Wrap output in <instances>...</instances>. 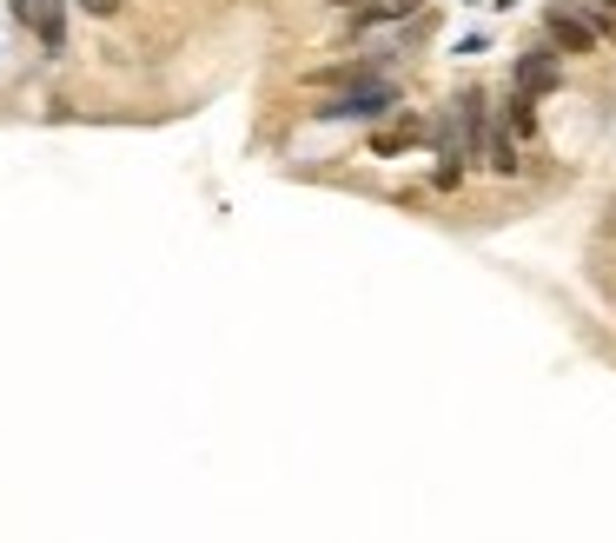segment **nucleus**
<instances>
[{"label": "nucleus", "mask_w": 616, "mask_h": 543, "mask_svg": "<svg viewBox=\"0 0 616 543\" xmlns=\"http://www.w3.org/2000/svg\"><path fill=\"white\" fill-rule=\"evenodd\" d=\"M20 20L40 33V46H60L66 40V20H60V0H20Z\"/></svg>", "instance_id": "nucleus-4"}, {"label": "nucleus", "mask_w": 616, "mask_h": 543, "mask_svg": "<svg viewBox=\"0 0 616 543\" xmlns=\"http://www.w3.org/2000/svg\"><path fill=\"white\" fill-rule=\"evenodd\" d=\"M391 100H398L391 86H358V93H338V100H325V106H319V119H378Z\"/></svg>", "instance_id": "nucleus-1"}, {"label": "nucleus", "mask_w": 616, "mask_h": 543, "mask_svg": "<svg viewBox=\"0 0 616 543\" xmlns=\"http://www.w3.org/2000/svg\"><path fill=\"white\" fill-rule=\"evenodd\" d=\"M338 7H352L358 27H378V20H405V13H418V0H338Z\"/></svg>", "instance_id": "nucleus-5"}, {"label": "nucleus", "mask_w": 616, "mask_h": 543, "mask_svg": "<svg viewBox=\"0 0 616 543\" xmlns=\"http://www.w3.org/2000/svg\"><path fill=\"white\" fill-rule=\"evenodd\" d=\"M80 7H86V13H100V20H106V13H113V7H119V0H80Z\"/></svg>", "instance_id": "nucleus-7"}, {"label": "nucleus", "mask_w": 616, "mask_h": 543, "mask_svg": "<svg viewBox=\"0 0 616 543\" xmlns=\"http://www.w3.org/2000/svg\"><path fill=\"white\" fill-rule=\"evenodd\" d=\"M504 126H511V133H537V113H531V100H524V93H511V100H504Z\"/></svg>", "instance_id": "nucleus-6"}, {"label": "nucleus", "mask_w": 616, "mask_h": 543, "mask_svg": "<svg viewBox=\"0 0 616 543\" xmlns=\"http://www.w3.org/2000/svg\"><path fill=\"white\" fill-rule=\"evenodd\" d=\"M544 27H551V40H557L564 53H591V46H597V27H591L584 13H571V7H551Z\"/></svg>", "instance_id": "nucleus-3"}, {"label": "nucleus", "mask_w": 616, "mask_h": 543, "mask_svg": "<svg viewBox=\"0 0 616 543\" xmlns=\"http://www.w3.org/2000/svg\"><path fill=\"white\" fill-rule=\"evenodd\" d=\"M557 80H564V66H557V53H544V46H537V53H518V93H524V100H537V93H551Z\"/></svg>", "instance_id": "nucleus-2"}]
</instances>
